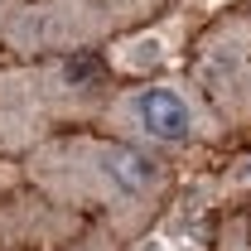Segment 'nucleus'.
Wrapping results in <instances>:
<instances>
[{
	"label": "nucleus",
	"mask_w": 251,
	"mask_h": 251,
	"mask_svg": "<svg viewBox=\"0 0 251 251\" xmlns=\"http://www.w3.org/2000/svg\"><path fill=\"white\" fill-rule=\"evenodd\" d=\"M29 184L53 198L58 208L77 213H101L106 227L130 242L159 218L174 174L169 159L150 155L140 145H126L106 130H73V135H49L34 145L25 159Z\"/></svg>",
	"instance_id": "nucleus-1"
},
{
	"label": "nucleus",
	"mask_w": 251,
	"mask_h": 251,
	"mask_svg": "<svg viewBox=\"0 0 251 251\" xmlns=\"http://www.w3.org/2000/svg\"><path fill=\"white\" fill-rule=\"evenodd\" d=\"M97 126L106 135H116L126 145H140L150 155H184V150H203L218 145L227 135L222 116L208 106V97L193 87V77H140L130 87H116L106 97Z\"/></svg>",
	"instance_id": "nucleus-2"
},
{
	"label": "nucleus",
	"mask_w": 251,
	"mask_h": 251,
	"mask_svg": "<svg viewBox=\"0 0 251 251\" xmlns=\"http://www.w3.org/2000/svg\"><path fill=\"white\" fill-rule=\"evenodd\" d=\"M106 68L92 58L34 63L0 73V145H44L53 126L92 121L106 106Z\"/></svg>",
	"instance_id": "nucleus-3"
},
{
	"label": "nucleus",
	"mask_w": 251,
	"mask_h": 251,
	"mask_svg": "<svg viewBox=\"0 0 251 251\" xmlns=\"http://www.w3.org/2000/svg\"><path fill=\"white\" fill-rule=\"evenodd\" d=\"M164 0H29L20 20L5 25V39L20 53H73L106 34L150 20Z\"/></svg>",
	"instance_id": "nucleus-4"
},
{
	"label": "nucleus",
	"mask_w": 251,
	"mask_h": 251,
	"mask_svg": "<svg viewBox=\"0 0 251 251\" xmlns=\"http://www.w3.org/2000/svg\"><path fill=\"white\" fill-rule=\"evenodd\" d=\"M193 87L208 97L222 126H251V15H227L198 39Z\"/></svg>",
	"instance_id": "nucleus-5"
},
{
	"label": "nucleus",
	"mask_w": 251,
	"mask_h": 251,
	"mask_svg": "<svg viewBox=\"0 0 251 251\" xmlns=\"http://www.w3.org/2000/svg\"><path fill=\"white\" fill-rule=\"evenodd\" d=\"M179 44H184V20L140 29V34H130V39H121V44L111 49V68H116V73H145V77H159V73H169Z\"/></svg>",
	"instance_id": "nucleus-6"
},
{
	"label": "nucleus",
	"mask_w": 251,
	"mask_h": 251,
	"mask_svg": "<svg viewBox=\"0 0 251 251\" xmlns=\"http://www.w3.org/2000/svg\"><path fill=\"white\" fill-rule=\"evenodd\" d=\"M213 251H251V208H237L218 222Z\"/></svg>",
	"instance_id": "nucleus-7"
},
{
	"label": "nucleus",
	"mask_w": 251,
	"mask_h": 251,
	"mask_svg": "<svg viewBox=\"0 0 251 251\" xmlns=\"http://www.w3.org/2000/svg\"><path fill=\"white\" fill-rule=\"evenodd\" d=\"M29 0H0V34H5V25L15 20V10H25Z\"/></svg>",
	"instance_id": "nucleus-8"
}]
</instances>
